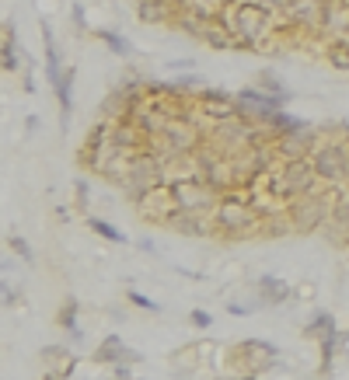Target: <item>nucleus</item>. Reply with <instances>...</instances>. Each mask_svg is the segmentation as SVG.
Returning <instances> with one entry per match:
<instances>
[{
    "instance_id": "f257e3e1",
    "label": "nucleus",
    "mask_w": 349,
    "mask_h": 380,
    "mask_svg": "<svg viewBox=\"0 0 349 380\" xmlns=\"http://www.w3.org/2000/svg\"><path fill=\"white\" fill-rule=\"evenodd\" d=\"M220 18H223V25L231 28L238 49H248V52L265 49V43L279 32V28H276V11L259 4V0H234Z\"/></svg>"
},
{
    "instance_id": "f03ea898",
    "label": "nucleus",
    "mask_w": 349,
    "mask_h": 380,
    "mask_svg": "<svg viewBox=\"0 0 349 380\" xmlns=\"http://www.w3.org/2000/svg\"><path fill=\"white\" fill-rule=\"evenodd\" d=\"M262 216H265V210L252 199L248 189H231V192H223L217 213H214V220H217V238H223L227 245L259 238Z\"/></svg>"
},
{
    "instance_id": "7ed1b4c3",
    "label": "nucleus",
    "mask_w": 349,
    "mask_h": 380,
    "mask_svg": "<svg viewBox=\"0 0 349 380\" xmlns=\"http://www.w3.org/2000/svg\"><path fill=\"white\" fill-rule=\"evenodd\" d=\"M339 189H343V185H321V189H314V192H307V196L290 199V203L283 206V210H287V220H290V230H294V234H318V230H325L328 216L336 210Z\"/></svg>"
},
{
    "instance_id": "20e7f679",
    "label": "nucleus",
    "mask_w": 349,
    "mask_h": 380,
    "mask_svg": "<svg viewBox=\"0 0 349 380\" xmlns=\"http://www.w3.org/2000/svg\"><path fill=\"white\" fill-rule=\"evenodd\" d=\"M318 147L311 154V164L325 185H346L349 181V140L339 133V123L318 129Z\"/></svg>"
},
{
    "instance_id": "39448f33",
    "label": "nucleus",
    "mask_w": 349,
    "mask_h": 380,
    "mask_svg": "<svg viewBox=\"0 0 349 380\" xmlns=\"http://www.w3.org/2000/svg\"><path fill=\"white\" fill-rule=\"evenodd\" d=\"M172 178H168V161L157 154V150H150V147H143V150H136L130 161V171H126V178H123V185H119V192L126 196V203H140L147 192H154L157 185H168Z\"/></svg>"
},
{
    "instance_id": "423d86ee",
    "label": "nucleus",
    "mask_w": 349,
    "mask_h": 380,
    "mask_svg": "<svg viewBox=\"0 0 349 380\" xmlns=\"http://www.w3.org/2000/svg\"><path fill=\"white\" fill-rule=\"evenodd\" d=\"M227 370L231 374H259L265 377L279 363V345L269 338H241L227 349Z\"/></svg>"
},
{
    "instance_id": "0eeeda50",
    "label": "nucleus",
    "mask_w": 349,
    "mask_h": 380,
    "mask_svg": "<svg viewBox=\"0 0 349 380\" xmlns=\"http://www.w3.org/2000/svg\"><path fill=\"white\" fill-rule=\"evenodd\" d=\"M174 203L178 210L185 213H199V216H214L223 199V189H217L214 181L199 178V174H185V178H174L172 181Z\"/></svg>"
},
{
    "instance_id": "6e6552de",
    "label": "nucleus",
    "mask_w": 349,
    "mask_h": 380,
    "mask_svg": "<svg viewBox=\"0 0 349 380\" xmlns=\"http://www.w3.org/2000/svg\"><path fill=\"white\" fill-rule=\"evenodd\" d=\"M133 210L140 213L147 223H161V227H168V220H172L174 213H178V203H174V192H172V181L168 185H157L154 192H147Z\"/></svg>"
},
{
    "instance_id": "1a4fd4ad",
    "label": "nucleus",
    "mask_w": 349,
    "mask_h": 380,
    "mask_svg": "<svg viewBox=\"0 0 349 380\" xmlns=\"http://www.w3.org/2000/svg\"><path fill=\"white\" fill-rule=\"evenodd\" d=\"M91 363L109 370V367H116V363H143V352L130 349L123 335L109 332V335H101V342L91 349Z\"/></svg>"
},
{
    "instance_id": "9d476101",
    "label": "nucleus",
    "mask_w": 349,
    "mask_h": 380,
    "mask_svg": "<svg viewBox=\"0 0 349 380\" xmlns=\"http://www.w3.org/2000/svg\"><path fill=\"white\" fill-rule=\"evenodd\" d=\"M325 11H328V0H287V7H283L279 18H287L301 32H321Z\"/></svg>"
},
{
    "instance_id": "9b49d317",
    "label": "nucleus",
    "mask_w": 349,
    "mask_h": 380,
    "mask_svg": "<svg viewBox=\"0 0 349 380\" xmlns=\"http://www.w3.org/2000/svg\"><path fill=\"white\" fill-rule=\"evenodd\" d=\"M252 294H255V303H259V307H287V303L294 300V286H290L287 279L265 272V276H255V279H252Z\"/></svg>"
},
{
    "instance_id": "f8f14e48",
    "label": "nucleus",
    "mask_w": 349,
    "mask_h": 380,
    "mask_svg": "<svg viewBox=\"0 0 349 380\" xmlns=\"http://www.w3.org/2000/svg\"><path fill=\"white\" fill-rule=\"evenodd\" d=\"M39 359H43V374H49L56 380H70L77 374V363H81L70 345H43Z\"/></svg>"
},
{
    "instance_id": "ddd939ff",
    "label": "nucleus",
    "mask_w": 349,
    "mask_h": 380,
    "mask_svg": "<svg viewBox=\"0 0 349 380\" xmlns=\"http://www.w3.org/2000/svg\"><path fill=\"white\" fill-rule=\"evenodd\" d=\"M182 7H185V0H136V18H140L143 25H165V28H174Z\"/></svg>"
},
{
    "instance_id": "4468645a",
    "label": "nucleus",
    "mask_w": 349,
    "mask_h": 380,
    "mask_svg": "<svg viewBox=\"0 0 349 380\" xmlns=\"http://www.w3.org/2000/svg\"><path fill=\"white\" fill-rule=\"evenodd\" d=\"M168 230L182 234V238H196V241H203V238H217V220H214V216H199V213L178 210L172 220H168Z\"/></svg>"
},
{
    "instance_id": "2eb2a0df",
    "label": "nucleus",
    "mask_w": 349,
    "mask_h": 380,
    "mask_svg": "<svg viewBox=\"0 0 349 380\" xmlns=\"http://www.w3.org/2000/svg\"><path fill=\"white\" fill-rule=\"evenodd\" d=\"M74 81H77V67L74 63H67V74H63V81L56 87H49L52 91V98H56V112H60V133L67 136L70 133V123H74Z\"/></svg>"
},
{
    "instance_id": "dca6fc26",
    "label": "nucleus",
    "mask_w": 349,
    "mask_h": 380,
    "mask_svg": "<svg viewBox=\"0 0 349 380\" xmlns=\"http://www.w3.org/2000/svg\"><path fill=\"white\" fill-rule=\"evenodd\" d=\"M0 67H4V74L11 77V74H18L21 67H25V60H21V49H18V25L7 18L4 21V39H0Z\"/></svg>"
},
{
    "instance_id": "f3484780",
    "label": "nucleus",
    "mask_w": 349,
    "mask_h": 380,
    "mask_svg": "<svg viewBox=\"0 0 349 380\" xmlns=\"http://www.w3.org/2000/svg\"><path fill=\"white\" fill-rule=\"evenodd\" d=\"M332 328H339V325H336V314L314 303V307L307 311V321L301 325V335L311 338V342H318V338H325V335H328Z\"/></svg>"
},
{
    "instance_id": "a211bd4d",
    "label": "nucleus",
    "mask_w": 349,
    "mask_h": 380,
    "mask_svg": "<svg viewBox=\"0 0 349 380\" xmlns=\"http://www.w3.org/2000/svg\"><path fill=\"white\" fill-rule=\"evenodd\" d=\"M91 35L105 45L112 56H119V60H130V56H133V43L126 39V35H123V32H116V28H105V25H98Z\"/></svg>"
},
{
    "instance_id": "6ab92c4d",
    "label": "nucleus",
    "mask_w": 349,
    "mask_h": 380,
    "mask_svg": "<svg viewBox=\"0 0 349 380\" xmlns=\"http://www.w3.org/2000/svg\"><path fill=\"white\" fill-rule=\"evenodd\" d=\"M87 223V230L94 234V238H101V241H109V245H130V238H126V230H119L112 220H105V216H87L84 220Z\"/></svg>"
},
{
    "instance_id": "aec40b11",
    "label": "nucleus",
    "mask_w": 349,
    "mask_h": 380,
    "mask_svg": "<svg viewBox=\"0 0 349 380\" xmlns=\"http://www.w3.org/2000/svg\"><path fill=\"white\" fill-rule=\"evenodd\" d=\"M325 63L339 74H349V39H328L325 43Z\"/></svg>"
},
{
    "instance_id": "412c9836",
    "label": "nucleus",
    "mask_w": 349,
    "mask_h": 380,
    "mask_svg": "<svg viewBox=\"0 0 349 380\" xmlns=\"http://www.w3.org/2000/svg\"><path fill=\"white\" fill-rule=\"evenodd\" d=\"M56 325H60L63 332L81 328V300H77V296H63V303H60V311H56Z\"/></svg>"
},
{
    "instance_id": "4be33fe9",
    "label": "nucleus",
    "mask_w": 349,
    "mask_h": 380,
    "mask_svg": "<svg viewBox=\"0 0 349 380\" xmlns=\"http://www.w3.org/2000/svg\"><path fill=\"white\" fill-rule=\"evenodd\" d=\"M67 14H70V28H74V35H77V39H87V35L94 32V25L87 21V7H84V0H70Z\"/></svg>"
},
{
    "instance_id": "5701e85b",
    "label": "nucleus",
    "mask_w": 349,
    "mask_h": 380,
    "mask_svg": "<svg viewBox=\"0 0 349 380\" xmlns=\"http://www.w3.org/2000/svg\"><path fill=\"white\" fill-rule=\"evenodd\" d=\"M255 87H262V91H269V94H283V98H294V91L279 81V74L276 70H259L255 74Z\"/></svg>"
},
{
    "instance_id": "b1692460",
    "label": "nucleus",
    "mask_w": 349,
    "mask_h": 380,
    "mask_svg": "<svg viewBox=\"0 0 349 380\" xmlns=\"http://www.w3.org/2000/svg\"><path fill=\"white\" fill-rule=\"evenodd\" d=\"M126 303H133L140 314H154V318H161V314H165V307H161L157 300H150L147 294H140V290H133V286L126 290Z\"/></svg>"
},
{
    "instance_id": "393cba45",
    "label": "nucleus",
    "mask_w": 349,
    "mask_h": 380,
    "mask_svg": "<svg viewBox=\"0 0 349 380\" xmlns=\"http://www.w3.org/2000/svg\"><path fill=\"white\" fill-rule=\"evenodd\" d=\"M74 210L91 216V181H87V178H77V181H74Z\"/></svg>"
},
{
    "instance_id": "a878e982",
    "label": "nucleus",
    "mask_w": 349,
    "mask_h": 380,
    "mask_svg": "<svg viewBox=\"0 0 349 380\" xmlns=\"http://www.w3.org/2000/svg\"><path fill=\"white\" fill-rule=\"evenodd\" d=\"M318 300V283L314 279H304V283H294V303H304V307H314Z\"/></svg>"
},
{
    "instance_id": "bb28decb",
    "label": "nucleus",
    "mask_w": 349,
    "mask_h": 380,
    "mask_svg": "<svg viewBox=\"0 0 349 380\" xmlns=\"http://www.w3.org/2000/svg\"><path fill=\"white\" fill-rule=\"evenodd\" d=\"M7 248H11V252L18 255L21 262H28V265L35 262V252H32V245H28V241H25L21 234H11V238H7Z\"/></svg>"
},
{
    "instance_id": "cd10ccee",
    "label": "nucleus",
    "mask_w": 349,
    "mask_h": 380,
    "mask_svg": "<svg viewBox=\"0 0 349 380\" xmlns=\"http://www.w3.org/2000/svg\"><path fill=\"white\" fill-rule=\"evenodd\" d=\"M189 325H192L196 332H210V325H214V314H210L206 307H192V311H189Z\"/></svg>"
},
{
    "instance_id": "c85d7f7f",
    "label": "nucleus",
    "mask_w": 349,
    "mask_h": 380,
    "mask_svg": "<svg viewBox=\"0 0 349 380\" xmlns=\"http://www.w3.org/2000/svg\"><path fill=\"white\" fill-rule=\"evenodd\" d=\"M189 4H192L196 11H206V14H223L234 0H189Z\"/></svg>"
},
{
    "instance_id": "c756f323",
    "label": "nucleus",
    "mask_w": 349,
    "mask_h": 380,
    "mask_svg": "<svg viewBox=\"0 0 349 380\" xmlns=\"http://www.w3.org/2000/svg\"><path fill=\"white\" fill-rule=\"evenodd\" d=\"M0 296H4V307H7V311H18V303H21V290H18V286H11V279H4Z\"/></svg>"
},
{
    "instance_id": "7c9ffc66",
    "label": "nucleus",
    "mask_w": 349,
    "mask_h": 380,
    "mask_svg": "<svg viewBox=\"0 0 349 380\" xmlns=\"http://www.w3.org/2000/svg\"><path fill=\"white\" fill-rule=\"evenodd\" d=\"M255 307H259V303H238V300H227L223 311H227L231 318H248V314H255Z\"/></svg>"
},
{
    "instance_id": "2f4dec72",
    "label": "nucleus",
    "mask_w": 349,
    "mask_h": 380,
    "mask_svg": "<svg viewBox=\"0 0 349 380\" xmlns=\"http://www.w3.org/2000/svg\"><path fill=\"white\" fill-rule=\"evenodd\" d=\"M21 91H25V94H35V91H39V84H35V63H32V60L25 63V74H21Z\"/></svg>"
},
{
    "instance_id": "473e14b6",
    "label": "nucleus",
    "mask_w": 349,
    "mask_h": 380,
    "mask_svg": "<svg viewBox=\"0 0 349 380\" xmlns=\"http://www.w3.org/2000/svg\"><path fill=\"white\" fill-rule=\"evenodd\" d=\"M168 70H174V74H192V70H196V60H192V56H182V60H168Z\"/></svg>"
},
{
    "instance_id": "72a5a7b5",
    "label": "nucleus",
    "mask_w": 349,
    "mask_h": 380,
    "mask_svg": "<svg viewBox=\"0 0 349 380\" xmlns=\"http://www.w3.org/2000/svg\"><path fill=\"white\" fill-rule=\"evenodd\" d=\"M39 129H43V119H39L35 112H28V116H25V140H35Z\"/></svg>"
},
{
    "instance_id": "f704fd0d",
    "label": "nucleus",
    "mask_w": 349,
    "mask_h": 380,
    "mask_svg": "<svg viewBox=\"0 0 349 380\" xmlns=\"http://www.w3.org/2000/svg\"><path fill=\"white\" fill-rule=\"evenodd\" d=\"M101 314H105L109 321H116V325H123V321H126V311H119V307H105Z\"/></svg>"
},
{
    "instance_id": "c9c22d12",
    "label": "nucleus",
    "mask_w": 349,
    "mask_h": 380,
    "mask_svg": "<svg viewBox=\"0 0 349 380\" xmlns=\"http://www.w3.org/2000/svg\"><path fill=\"white\" fill-rule=\"evenodd\" d=\"M136 248H140L143 255H157V248H154V241H150V238H136Z\"/></svg>"
},
{
    "instance_id": "e433bc0d",
    "label": "nucleus",
    "mask_w": 349,
    "mask_h": 380,
    "mask_svg": "<svg viewBox=\"0 0 349 380\" xmlns=\"http://www.w3.org/2000/svg\"><path fill=\"white\" fill-rule=\"evenodd\" d=\"M70 216H74V213L67 210V206H56V220H60V223H67Z\"/></svg>"
},
{
    "instance_id": "4c0bfd02",
    "label": "nucleus",
    "mask_w": 349,
    "mask_h": 380,
    "mask_svg": "<svg viewBox=\"0 0 349 380\" xmlns=\"http://www.w3.org/2000/svg\"><path fill=\"white\" fill-rule=\"evenodd\" d=\"M339 133H343V136L349 140V123H339Z\"/></svg>"
},
{
    "instance_id": "58836bf2",
    "label": "nucleus",
    "mask_w": 349,
    "mask_h": 380,
    "mask_svg": "<svg viewBox=\"0 0 349 380\" xmlns=\"http://www.w3.org/2000/svg\"><path fill=\"white\" fill-rule=\"evenodd\" d=\"M43 380H56V377H49V374H43Z\"/></svg>"
},
{
    "instance_id": "ea45409f",
    "label": "nucleus",
    "mask_w": 349,
    "mask_h": 380,
    "mask_svg": "<svg viewBox=\"0 0 349 380\" xmlns=\"http://www.w3.org/2000/svg\"><path fill=\"white\" fill-rule=\"evenodd\" d=\"M109 380H119V377H112V374H109Z\"/></svg>"
},
{
    "instance_id": "a19ab883",
    "label": "nucleus",
    "mask_w": 349,
    "mask_h": 380,
    "mask_svg": "<svg viewBox=\"0 0 349 380\" xmlns=\"http://www.w3.org/2000/svg\"><path fill=\"white\" fill-rule=\"evenodd\" d=\"M262 380H265V377H262Z\"/></svg>"
}]
</instances>
